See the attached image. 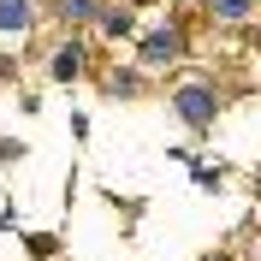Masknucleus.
Wrapping results in <instances>:
<instances>
[{
	"label": "nucleus",
	"instance_id": "obj_1",
	"mask_svg": "<svg viewBox=\"0 0 261 261\" xmlns=\"http://www.w3.org/2000/svg\"><path fill=\"white\" fill-rule=\"evenodd\" d=\"M172 113H178L190 130H208L214 119H220V83L202 77V71L178 77V83H172Z\"/></svg>",
	"mask_w": 261,
	"mask_h": 261
},
{
	"label": "nucleus",
	"instance_id": "obj_2",
	"mask_svg": "<svg viewBox=\"0 0 261 261\" xmlns=\"http://www.w3.org/2000/svg\"><path fill=\"white\" fill-rule=\"evenodd\" d=\"M137 60H143L148 71H166V65H178V60H184V24H172V18L148 24V30L137 36Z\"/></svg>",
	"mask_w": 261,
	"mask_h": 261
},
{
	"label": "nucleus",
	"instance_id": "obj_3",
	"mask_svg": "<svg viewBox=\"0 0 261 261\" xmlns=\"http://www.w3.org/2000/svg\"><path fill=\"white\" fill-rule=\"evenodd\" d=\"M36 30V0H0V42H24Z\"/></svg>",
	"mask_w": 261,
	"mask_h": 261
},
{
	"label": "nucleus",
	"instance_id": "obj_4",
	"mask_svg": "<svg viewBox=\"0 0 261 261\" xmlns=\"http://www.w3.org/2000/svg\"><path fill=\"white\" fill-rule=\"evenodd\" d=\"M48 71H54V83H77V71H83V42H60L54 60H48Z\"/></svg>",
	"mask_w": 261,
	"mask_h": 261
},
{
	"label": "nucleus",
	"instance_id": "obj_5",
	"mask_svg": "<svg viewBox=\"0 0 261 261\" xmlns=\"http://www.w3.org/2000/svg\"><path fill=\"white\" fill-rule=\"evenodd\" d=\"M95 24H101V36H113V42H119V36H137V12H130L125 0H119V6H101Z\"/></svg>",
	"mask_w": 261,
	"mask_h": 261
},
{
	"label": "nucleus",
	"instance_id": "obj_6",
	"mask_svg": "<svg viewBox=\"0 0 261 261\" xmlns=\"http://www.w3.org/2000/svg\"><path fill=\"white\" fill-rule=\"evenodd\" d=\"M208 18L214 24H249L255 18V0H208Z\"/></svg>",
	"mask_w": 261,
	"mask_h": 261
},
{
	"label": "nucleus",
	"instance_id": "obj_7",
	"mask_svg": "<svg viewBox=\"0 0 261 261\" xmlns=\"http://www.w3.org/2000/svg\"><path fill=\"white\" fill-rule=\"evenodd\" d=\"M95 12H101V0H60L65 24H95Z\"/></svg>",
	"mask_w": 261,
	"mask_h": 261
},
{
	"label": "nucleus",
	"instance_id": "obj_8",
	"mask_svg": "<svg viewBox=\"0 0 261 261\" xmlns=\"http://www.w3.org/2000/svg\"><path fill=\"white\" fill-rule=\"evenodd\" d=\"M107 95H137V77H130V71H113V77H107Z\"/></svg>",
	"mask_w": 261,
	"mask_h": 261
},
{
	"label": "nucleus",
	"instance_id": "obj_9",
	"mask_svg": "<svg viewBox=\"0 0 261 261\" xmlns=\"http://www.w3.org/2000/svg\"><path fill=\"white\" fill-rule=\"evenodd\" d=\"M214 261H226V255H214Z\"/></svg>",
	"mask_w": 261,
	"mask_h": 261
}]
</instances>
